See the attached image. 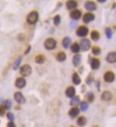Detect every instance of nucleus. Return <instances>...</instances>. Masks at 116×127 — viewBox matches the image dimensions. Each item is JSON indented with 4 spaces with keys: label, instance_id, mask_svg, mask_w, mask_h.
Masks as SVG:
<instances>
[{
    "label": "nucleus",
    "instance_id": "nucleus-1",
    "mask_svg": "<svg viewBox=\"0 0 116 127\" xmlns=\"http://www.w3.org/2000/svg\"><path fill=\"white\" fill-rule=\"evenodd\" d=\"M39 19V14L37 11H32L29 13L27 15V22L30 24V25H33L35 24Z\"/></svg>",
    "mask_w": 116,
    "mask_h": 127
},
{
    "label": "nucleus",
    "instance_id": "nucleus-2",
    "mask_svg": "<svg viewBox=\"0 0 116 127\" xmlns=\"http://www.w3.org/2000/svg\"><path fill=\"white\" fill-rule=\"evenodd\" d=\"M44 46L47 50H53L57 46V41L53 38H48L45 40Z\"/></svg>",
    "mask_w": 116,
    "mask_h": 127
},
{
    "label": "nucleus",
    "instance_id": "nucleus-3",
    "mask_svg": "<svg viewBox=\"0 0 116 127\" xmlns=\"http://www.w3.org/2000/svg\"><path fill=\"white\" fill-rule=\"evenodd\" d=\"M32 72V67L30 66L29 64H24L22 66H21V68L19 69V73L22 76L27 77L29 76V75Z\"/></svg>",
    "mask_w": 116,
    "mask_h": 127
},
{
    "label": "nucleus",
    "instance_id": "nucleus-4",
    "mask_svg": "<svg viewBox=\"0 0 116 127\" xmlns=\"http://www.w3.org/2000/svg\"><path fill=\"white\" fill-rule=\"evenodd\" d=\"M79 45L80 47V49H82L84 52H86V51H88L90 49L91 42L88 39L85 38V39H83L80 41V44Z\"/></svg>",
    "mask_w": 116,
    "mask_h": 127
},
{
    "label": "nucleus",
    "instance_id": "nucleus-5",
    "mask_svg": "<svg viewBox=\"0 0 116 127\" xmlns=\"http://www.w3.org/2000/svg\"><path fill=\"white\" fill-rule=\"evenodd\" d=\"M88 33H89V29L85 26L79 27L76 31V34L79 37H85L88 34Z\"/></svg>",
    "mask_w": 116,
    "mask_h": 127
},
{
    "label": "nucleus",
    "instance_id": "nucleus-6",
    "mask_svg": "<svg viewBox=\"0 0 116 127\" xmlns=\"http://www.w3.org/2000/svg\"><path fill=\"white\" fill-rule=\"evenodd\" d=\"M90 58V59L89 60V62L90 64V66L91 69L93 70H97L100 68V62L98 59L97 58H91L90 56L89 57Z\"/></svg>",
    "mask_w": 116,
    "mask_h": 127
},
{
    "label": "nucleus",
    "instance_id": "nucleus-7",
    "mask_svg": "<svg viewBox=\"0 0 116 127\" xmlns=\"http://www.w3.org/2000/svg\"><path fill=\"white\" fill-rule=\"evenodd\" d=\"M115 74L113 72H107L105 73L104 76H103V79L105 82H107V83H112V82H114L115 80Z\"/></svg>",
    "mask_w": 116,
    "mask_h": 127
},
{
    "label": "nucleus",
    "instance_id": "nucleus-8",
    "mask_svg": "<svg viewBox=\"0 0 116 127\" xmlns=\"http://www.w3.org/2000/svg\"><path fill=\"white\" fill-rule=\"evenodd\" d=\"M14 99L17 101V103L19 104H23L26 101L24 96L19 91H17V92H15L14 93Z\"/></svg>",
    "mask_w": 116,
    "mask_h": 127
},
{
    "label": "nucleus",
    "instance_id": "nucleus-9",
    "mask_svg": "<svg viewBox=\"0 0 116 127\" xmlns=\"http://www.w3.org/2000/svg\"><path fill=\"white\" fill-rule=\"evenodd\" d=\"M95 18V16L93 13L92 12H87L84 14L83 18H82V21L85 24H89L91 21H94V19Z\"/></svg>",
    "mask_w": 116,
    "mask_h": 127
},
{
    "label": "nucleus",
    "instance_id": "nucleus-10",
    "mask_svg": "<svg viewBox=\"0 0 116 127\" xmlns=\"http://www.w3.org/2000/svg\"><path fill=\"white\" fill-rule=\"evenodd\" d=\"M27 84L26 80L24 77H19L15 81V86L18 89H23Z\"/></svg>",
    "mask_w": 116,
    "mask_h": 127
},
{
    "label": "nucleus",
    "instance_id": "nucleus-11",
    "mask_svg": "<svg viewBox=\"0 0 116 127\" xmlns=\"http://www.w3.org/2000/svg\"><path fill=\"white\" fill-rule=\"evenodd\" d=\"M85 8L87 11H93L97 9V5L95 2L93 1H87L85 4Z\"/></svg>",
    "mask_w": 116,
    "mask_h": 127
},
{
    "label": "nucleus",
    "instance_id": "nucleus-12",
    "mask_svg": "<svg viewBox=\"0 0 116 127\" xmlns=\"http://www.w3.org/2000/svg\"><path fill=\"white\" fill-rule=\"evenodd\" d=\"M75 94H76V90L74 86H69L65 90V95L70 99H72V97H74L75 96Z\"/></svg>",
    "mask_w": 116,
    "mask_h": 127
},
{
    "label": "nucleus",
    "instance_id": "nucleus-13",
    "mask_svg": "<svg viewBox=\"0 0 116 127\" xmlns=\"http://www.w3.org/2000/svg\"><path fill=\"white\" fill-rule=\"evenodd\" d=\"M82 16V12L79 9H75L70 12V17L72 20H79Z\"/></svg>",
    "mask_w": 116,
    "mask_h": 127
},
{
    "label": "nucleus",
    "instance_id": "nucleus-14",
    "mask_svg": "<svg viewBox=\"0 0 116 127\" xmlns=\"http://www.w3.org/2000/svg\"><path fill=\"white\" fill-rule=\"evenodd\" d=\"M113 99V94L110 91H104L101 94V99L105 101H110Z\"/></svg>",
    "mask_w": 116,
    "mask_h": 127
},
{
    "label": "nucleus",
    "instance_id": "nucleus-15",
    "mask_svg": "<svg viewBox=\"0 0 116 127\" xmlns=\"http://www.w3.org/2000/svg\"><path fill=\"white\" fill-rule=\"evenodd\" d=\"M82 61V56L80 54H75L72 58V64L75 67H78Z\"/></svg>",
    "mask_w": 116,
    "mask_h": 127
},
{
    "label": "nucleus",
    "instance_id": "nucleus-16",
    "mask_svg": "<svg viewBox=\"0 0 116 127\" xmlns=\"http://www.w3.org/2000/svg\"><path fill=\"white\" fill-rule=\"evenodd\" d=\"M106 60L108 63L113 64L116 62V52H112L108 53L106 56Z\"/></svg>",
    "mask_w": 116,
    "mask_h": 127
},
{
    "label": "nucleus",
    "instance_id": "nucleus-17",
    "mask_svg": "<svg viewBox=\"0 0 116 127\" xmlns=\"http://www.w3.org/2000/svg\"><path fill=\"white\" fill-rule=\"evenodd\" d=\"M79 114H80V109L77 107H72V109H70V111L68 112V115L72 118H75L79 115Z\"/></svg>",
    "mask_w": 116,
    "mask_h": 127
},
{
    "label": "nucleus",
    "instance_id": "nucleus-18",
    "mask_svg": "<svg viewBox=\"0 0 116 127\" xmlns=\"http://www.w3.org/2000/svg\"><path fill=\"white\" fill-rule=\"evenodd\" d=\"M77 1H74V0H70L66 2V7L68 10H72V9H75L77 8Z\"/></svg>",
    "mask_w": 116,
    "mask_h": 127
},
{
    "label": "nucleus",
    "instance_id": "nucleus-19",
    "mask_svg": "<svg viewBox=\"0 0 116 127\" xmlns=\"http://www.w3.org/2000/svg\"><path fill=\"white\" fill-rule=\"evenodd\" d=\"M80 104V96H75L74 97H72L70 101V105L74 107H77V106H78Z\"/></svg>",
    "mask_w": 116,
    "mask_h": 127
},
{
    "label": "nucleus",
    "instance_id": "nucleus-20",
    "mask_svg": "<svg viewBox=\"0 0 116 127\" xmlns=\"http://www.w3.org/2000/svg\"><path fill=\"white\" fill-rule=\"evenodd\" d=\"M72 82H73V84L75 85H79V84H81V82H82V80H81V79H80L78 73L77 72H75L72 74Z\"/></svg>",
    "mask_w": 116,
    "mask_h": 127
},
{
    "label": "nucleus",
    "instance_id": "nucleus-21",
    "mask_svg": "<svg viewBox=\"0 0 116 127\" xmlns=\"http://www.w3.org/2000/svg\"><path fill=\"white\" fill-rule=\"evenodd\" d=\"M67 59V56L66 54L64 52H58V54L56 56V59L58 60V62H65Z\"/></svg>",
    "mask_w": 116,
    "mask_h": 127
},
{
    "label": "nucleus",
    "instance_id": "nucleus-22",
    "mask_svg": "<svg viewBox=\"0 0 116 127\" xmlns=\"http://www.w3.org/2000/svg\"><path fill=\"white\" fill-rule=\"evenodd\" d=\"M72 43V39L69 37V36H66L62 39V46L65 49H68Z\"/></svg>",
    "mask_w": 116,
    "mask_h": 127
},
{
    "label": "nucleus",
    "instance_id": "nucleus-23",
    "mask_svg": "<svg viewBox=\"0 0 116 127\" xmlns=\"http://www.w3.org/2000/svg\"><path fill=\"white\" fill-rule=\"evenodd\" d=\"M77 124L79 127H82L85 126L86 124H87V118H85V116H80L79 118H77Z\"/></svg>",
    "mask_w": 116,
    "mask_h": 127
},
{
    "label": "nucleus",
    "instance_id": "nucleus-24",
    "mask_svg": "<svg viewBox=\"0 0 116 127\" xmlns=\"http://www.w3.org/2000/svg\"><path fill=\"white\" fill-rule=\"evenodd\" d=\"M85 98L87 100V102L88 103H92V102L94 101V100L95 99V94L92 91H88L87 92V94H85Z\"/></svg>",
    "mask_w": 116,
    "mask_h": 127
},
{
    "label": "nucleus",
    "instance_id": "nucleus-25",
    "mask_svg": "<svg viewBox=\"0 0 116 127\" xmlns=\"http://www.w3.org/2000/svg\"><path fill=\"white\" fill-rule=\"evenodd\" d=\"M100 33L96 31V30H93V31H92L91 32V33H90V37H91V39L93 40V41H94V42H97V41H98L99 40V39H100Z\"/></svg>",
    "mask_w": 116,
    "mask_h": 127
},
{
    "label": "nucleus",
    "instance_id": "nucleus-26",
    "mask_svg": "<svg viewBox=\"0 0 116 127\" xmlns=\"http://www.w3.org/2000/svg\"><path fill=\"white\" fill-rule=\"evenodd\" d=\"M45 60H46V57L42 54H39L37 55L36 57H35V62L38 64H42L45 62Z\"/></svg>",
    "mask_w": 116,
    "mask_h": 127
},
{
    "label": "nucleus",
    "instance_id": "nucleus-27",
    "mask_svg": "<svg viewBox=\"0 0 116 127\" xmlns=\"http://www.w3.org/2000/svg\"><path fill=\"white\" fill-rule=\"evenodd\" d=\"M70 48H71V52H72V53H75V54H78L79 52L80 51V45H79V44L77 43V42L73 43V44L71 45Z\"/></svg>",
    "mask_w": 116,
    "mask_h": 127
},
{
    "label": "nucleus",
    "instance_id": "nucleus-28",
    "mask_svg": "<svg viewBox=\"0 0 116 127\" xmlns=\"http://www.w3.org/2000/svg\"><path fill=\"white\" fill-rule=\"evenodd\" d=\"M80 110L82 111H86L88 108H89V104H88V102L86 101H81L80 102Z\"/></svg>",
    "mask_w": 116,
    "mask_h": 127
},
{
    "label": "nucleus",
    "instance_id": "nucleus-29",
    "mask_svg": "<svg viewBox=\"0 0 116 127\" xmlns=\"http://www.w3.org/2000/svg\"><path fill=\"white\" fill-rule=\"evenodd\" d=\"M94 81H95V79H94V77H93L92 74H90L87 76L86 79H85L86 84H87V85H89V86H90L94 82Z\"/></svg>",
    "mask_w": 116,
    "mask_h": 127
},
{
    "label": "nucleus",
    "instance_id": "nucleus-30",
    "mask_svg": "<svg viewBox=\"0 0 116 127\" xmlns=\"http://www.w3.org/2000/svg\"><path fill=\"white\" fill-rule=\"evenodd\" d=\"M92 53L94 55L97 56V55H99L101 53V49L97 46H94L92 48Z\"/></svg>",
    "mask_w": 116,
    "mask_h": 127
},
{
    "label": "nucleus",
    "instance_id": "nucleus-31",
    "mask_svg": "<svg viewBox=\"0 0 116 127\" xmlns=\"http://www.w3.org/2000/svg\"><path fill=\"white\" fill-rule=\"evenodd\" d=\"M22 56H19V58L15 61V62L14 64V66H13V69H14V70L18 69L19 65H20V64L22 62Z\"/></svg>",
    "mask_w": 116,
    "mask_h": 127
},
{
    "label": "nucleus",
    "instance_id": "nucleus-32",
    "mask_svg": "<svg viewBox=\"0 0 116 127\" xmlns=\"http://www.w3.org/2000/svg\"><path fill=\"white\" fill-rule=\"evenodd\" d=\"M105 35H106L107 38L109 39H111L113 36V30L110 27H107L105 28Z\"/></svg>",
    "mask_w": 116,
    "mask_h": 127
},
{
    "label": "nucleus",
    "instance_id": "nucleus-33",
    "mask_svg": "<svg viewBox=\"0 0 116 127\" xmlns=\"http://www.w3.org/2000/svg\"><path fill=\"white\" fill-rule=\"evenodd\" d=\"M53 21H54V24L55 26H58L60 24V22H61V17H60V16L58 15V14L56 15L53 19Z\"/></svg>",
    "mask_w": 116,
    "mask_h": 127
},
{
    "label": "nucleus",
    "instance_id": "nucleus-34",
    "mask_svg": "<svg viewBox=\"0 0 116 127\" xmlns=\"http://www.w3.org/2000/svg\"><path fill=\"white\" fill-rule=\"evenodd\" d=\"M4 107H5V109L6 110L7 109V110H10V109H12V101H10V100H7L6 101H5V103H4Z\"/></svg>",
    "mask_w": 116,
    "mask_h": 127
},
{
    "label": "nucleus",
    "instance_id": "nucleus-35",
    "mask_svg": "<svg viewBox=\"0 0 116 127\" xmlns=\"http://www.w3.org/2000/svg\"><path fill=\"white\" fill-rule=\"evenodd\" d=\"M7 117L8 119H10V121H14V115L12 112H8L7 114Z\"/></svg>",
    "mask_w": 116,
    "mask_h": 127
},
{
    "label": "nucleus",
    "instance_id": "nucleus-36",
    "mask_svg": "<svg viewBox=\"0 0 116 127\" xmlns=\"http://www.w3.org/2000/svg\"><path fill=\"white\" fill-rule=\"evenodd\" d=\"M5 112H6V109H5L4 106V105H1L0 106V116H3L4 115Z\"/></svg>",
    "mask_w": 116,
    "mask_h": 127
},
{
    "label": "nucleus",
    "instance_id": "nucleus-37",
    "mask_svg": "<svg viewBox=\"0 0 116 127\" xmlns=\"http://www.w3.org/2000/svg\"><path fill=\"white\" fill-rule=\"evenodd\" d=\"M95 86H96L97 91H100V86H101V82H100V80H97L95 81Z\"/></svg>",
    "mask_w": 116,
    "mask_h": 127
},
{
    "label": "nucleus",
    "instance_id": "nucleus-38",
    "mask_svg": "<svg viewBox=\"0 0 116 127\" xmlns=\"http://www.w3.org/2000/svg\"><path fill=\"white\" fill-rule=\"evenodd\" d=\"M24 38H25V36H24V35L23 34H19V35H18V39L20 42H23L24 40Z\"/></svg>",
    "mask_w": 116,
    "mask_h": 127
},
{
    "label": "nucleus",
    "instance_id": "nucleus-39",
    "mask_svg": "<svg viewBox=\"0 0 116 127\" xmlns=\"http://www.w3.org/2000/svg\"><path fill=\"white\" fill-rule=\"evenodd\" d=\"M7 127H16V125H15V124L13 122V121H10L8 124H7Z\"/></svg>",
    "mask_w": 116,
    "mask_h": 127
},
{
    "label": "nucleus",
    "instance_id": "nucleus-40",
    "mask_svg": "<svg viewBox=\"0 0 116 127\" xmlns=\"http://www.w3.org/2000/svg\"><path fill=\"white\" fill-rule=\"evenodd\" d=\"M87 90V88H86V86L85 85V84H83V85H82V86H81V92L82 93V94H84L85 91Z\"/></svg>",
    "mask_w": 116,
    "mask_h": 127
},
{
    "label": "nucleus",
    "instance_id": "nucleus-41",
    "mask_svg": "<svg viewBox=\"0 0 116 127\" xmlns=\"http://www.w3.org/2000/svg\"><path fill=\"white\" fill-rule=\"evenodd\" d=\"M31 48H32L31 45H29L28 46H27V48L26 49V50H25V52H24V54H29V52H30V50H31Z\"/></svg>",
    "mask_w": 116,
    "mask_h": 127
},
{
    "label": "nucleus",
    "instance_id": "nucleus-42",
    "mask_svg": "<svg viewBox=\"0 0 116 127\" xmlns=\"http://www.w3.org/2000/svg\"><path fill=\"white\" fill-rule=\"evenodd\" d=\"M83 71H84V66H80V67L79 68V73H80V74H83Z\"/></svg>",
    "mask_w": 116,
    "mask_h": 127
},
{
    "label": "nucleus",
    "instance_id": "nucleus-43",
    "mask_svg": "<svg viewBox=\"0 0 116 127\" xmlns=\"http://www.w3.org/2000/svg\"><path fill=\"white\" fill-rule=\"evenodd\" d=\"M97 1L100 2V3H104V2L106 1V0H97Z\"/></svg>",
    "mask_w": 116,
    "mask_h": 127
},
{
    "label": "nucleus",
    "instance_id": "nucleus-44",
    "mask_svg": "<svg viewBox=\"0 0 116 127\" xmlns=\"http://www.w3.org/2000/svg\"><path fill=\"white\" fill-rule=\"evenodd\" d=\"M4 101V100H3V99L2 98H0V104H1V103Z\"/></svg>",
    "mask_w": 116,
    "mask_h": 127
},
{
    "label": "nucleus",
    "instance_id": "nucleus-45",
    "mask_svg": "<svg viewBox=\"0 0 116 127\" xmlns=\"http://www.w3.org/2000/svg\"><path fill=\"white\" fill-rule=\"evenodd\" d=\"M15 109H21V107H20L19 106H17L15 107Z\"/></svg>",
    "mask_w": 116,
    "mask_h": 127
},
{
    "label": "nucleus",
    "instance_id": "nucleus-46",
    "mask_svg": "<svg viewBox=\"0 0 116 127\" xmlns=\"http://www.w3.org/2000/svg\"><path fill=\"white\" fill-rule=\"evenodd\" d=\"M115 7H116V4H113V9H115Z\"/></svg>",
    "mask_w": 116,
    "mask_h": 127
},
{
    "label": "nucleus",
    "instance_id": "nucleus-47",
    "mask_svg": "<svg viewBox=\"0 0 116 127\" xmlns=\"http://www.w3.org/2000/svg\"><path fill=\"white\" fill-rule=\"evenodd\" d=\"M93 127H98V126H93Z\"/></svg>",
    "mask_w": 116,
    "mask_h": 127
},
{
    "label": "nucleus",
    "instance_id": "nucleus-48",
    "mask_svg": "<svg viewBox=\"0 0 116 127\" xmlns=\"http://www.w3.org/2000/svg\"></svg>",
    "mask_w": 116,
    "mask_h": 127
}]
</instances>
